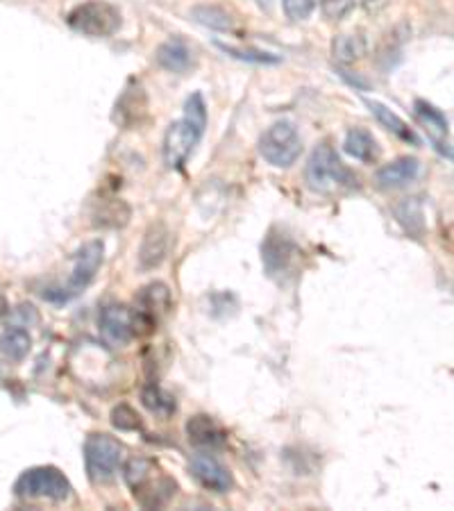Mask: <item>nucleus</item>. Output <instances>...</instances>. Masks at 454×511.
I'll return each mask as SVG.
<instances>
[{
	"label": "nucleus",
	"mask_w": 454,
	"mask_h": 511,
	"mask_svg": "<svg viewBox=\"0 0 454 511\" xmlns=\"http://www.w3.org/2000/svg\"><path fill=\"white\" fill-rule=\"evenodd\" d=\"M207 127V105L202 94H191L184 103V116L180 121L171 123L164 136V155L166 169H182L184 162L200 144Z\"/></svg>",
	"instance_id": "f257e3e1"
},
{
	"label": "nucleus",
	"mask_w": 454,
	"mask_h": 511,
	"mask_svg": "<svg viewBox=\"0 0 454 511\" xmlns=\"http://www.w3.org/2000/svg\"><path fill=\"white\" fill-rule=\"evenodd\" d=\"M125 482L130 487L132 496L145 509H157L164 506L178 491V484L173 478L162 473L155 464L145 457H132L125 464Z\"/></svg>",
	"instance_id": "f03ea898"
},
{
	"label": "nucleus",
	"mask_w": 454,
	"mask_h": 511,
	"mask_svg": "<svg viewBox=\"0 0 454 511\" xmlns=\"http://www.w3.org/2000/svg\"><path fill=\"white\" fill-rule=\"evenodd\" d=\"M305 178L311 191L323 193V196H332V193L359 187L357 184V175L343 164L341 157H338V153L334 151V145L329 141H323V144L314 148L310 162H307Z\"/></svg>",
	"instance_id": "7ed1b4c3"
},
{
	"label": "nucleus",
	"mask_w": 454,
	"mask_h": 511,
	"mask_svg": "<svg viewBox=\"0 0 454 511\" xmlns=\"http://www.w3.org/2000/svg\"><path fill=\"white\" fill-rule=\"evenodd\" d=\"M103 241H87V244L75 253L73 271H70L66 284L55 286V289H46L43 291V298L52 302H69L80 296V293H85V289L96 280V273L103 266Z\"/></svg>",
	"instance_id": "20e7f679"
},
{
	"label": "nucleus",
	"mask_w": 454,
	"mask_h": 511,
	"mask_svg": "<svg viewBox=\"0 0 454 511\" xmlns=\"http://www.w3.org/2000/svg\"><path fill=\"white\" fill-rule=\"evenodd\" d=\"M66 23L85 37H112L121 28V12L107 0H87L69 12Z\"/></svg>",
	"instance_id": "39448f33"
},
{
	"label": "nucleus",
	"mask_w": 454,
	"mask_h": 511,
	"mask_svg": "<svg viewBox=\"0 0 454 511\" xmlns=\"http://www.w3.org/2000/svg\"><path fill=\"white\" fill-rule=\"evenodd\" d=\"M259 155L275 169H289L302 153V139L293 121H277L259 136Z\"/></svg>",
	"instance_id": "423d86ee"
},
{
	"label": "nucleus",
	"mask_w": 454,
	"mask_h": 511,
	"mask_svg": "<svg viewBox=\"0 0 454 511\" xmlns=\"http://www.w3.org/2000/svg\"><path fill=\"white\" fill-rule=\"evenodd\" d=\"M123 461V446L105 432H94L85 441L87 475L94 484H107L116 478Z\"/></svg>",
	"instance_id": "0eeeda50"
},
{
	"label": "nucleus",
	"mask_w": 454,
	"mask_h": 511,
	"mask_svg": "<svg viewBox=\"0 0 454 511\" xmlns=\"http://www.w3.org/2000/svg\"><path fill=\"white\" fill-rule=\"evenodd\" d=\"M70 482L55 466H37L16 479L14 493L25 500H52L64 502L70 497Z\"/></svg>",
	"instance_id": "6e6552de"
},
{
	"label": "nucleus",
	"mask_w": 454,
	"mask_h": 511,
	"mask_svg": "<svg viewBox=\"0 0 454 511\" xmlns=\"http://www.w3.org/2000/svg\"><path fill=\"white\" fill-rule=\"evenodd\" d=\"M98 328L105 341L112 348L127 346L134 339V314L125 305H105L98 316Z\"/></svg>",
	"instance_id": "1a4fd4ad"
},
{
	"label": "nucleus",
	"mask_w": 454,
	"mask_h": 511,
	"mask_svg": "<svg viewBox=\"0 0 454 511\" xmlns=\"http://www.w3.org/2000/svg\"><path fill=\"white\" fill-rule=\"evenodd\" d=\"M413 112H416L421 125L425 127L427 136H430V141L434 144L436 151H439L443 157H448V160H452V148H449V139H448L449 123L448 118H445V114L422 98H418L416 103H413Z\"/></svg>",
	"instance_id": "9d476101"
},
{
	"label": "nucleus",
	"mask_w": 454,
	"mask_h": 511,
	"mask_svg": "<svg viewBox=\"0 0 454 511\" xmlns=\"http://www.w3.org/2000/svg\"><path fill=\"white\" fill-rule=\"evenodd\" d=\"M295 255H298V248H295V244L289 237L277 235L275 230L268 232L266 241L262 246V259L268 275L275 277L289 271L291 264L295 262Z\"/></svg>",
	"instance_id": "9b49d317"
},
{
	"label": "nucleus",
	"mask_w": 454,
	"mask_h": 511,
	"mask_svg": "<svg viewBox=\"0 0 454 511\" xmlns=\"http://www.w3.org/2000/svg\"><path fill=\"white\" fill-rule=\"evenodd\" d=\"M191 473L198 482L214 493H227L232 488V473L214 455L200 452L191 460Z\"/></svg>",
	"instance_id": "f8f14e48"
},
{
	"label": "nucleus",
	"mask_w": 454,
	"mask_h": 511,
	"mask_svg": "<svg viewBox=\"0 0 454 511\" xmlns=\"http://www.w3.org/2000/svg\"><path fill=\"white\" fill-rule=\"evenodd\" d=\"M171 246V232L169 228L162 221L153 223V226L145 230L144 241H141L139 248V268L141 271H153V268L162 266V262L169 255Z\"/></svg>",
	"instance_id": "ddd939ff"
},
{
	"label": "nucleus",
	"mask_w": 454,
	"mask_h": 511,
	"mask_svg": "<svg viewBox=\"0 0 454 511\" xmlns=\"http://www.w3.org/2000/svg\"><path fill=\"white\" fill-rule=\"evenodd\" d=\"M145 112H148V98H145V91L139 82H132L125 91L121 94V98L116 100V107H114V121L121 127L130 130L136 127L144 121Z\"/></svg>",
	"instance_id": "4468645a"
},
{
	"label": "nucleus",
	"mask_w": 454,
	"mask_h": 511,
	"mask_svg": "<svg viewBox=\"0 0 454 511\" xmlns=\"http://www.w3.org/2000/svg\"><path fill=\"white\" fill-rule=\"evenodd\" d=\"M184 430H187L189 441L196 448H202V451H216V448H223L227 441L223 427L207 413H196V416L189 418Z\"/></svg>",
	"instance_id": "2eb2a0df"
},
{
	"label": "nucleus",
	"mask_w": 454,
	"mask_h": 511,
	"mask_svg": "<svg viewBox=\"0 0 454 511\" xmlns=\"http://www.w3.org/2000/svg\"><path fill=\"white\" fill-rule=\"evenodd\" d=\"M418 175H421V162L416 157H400V160L382 166L375 173V182L385 191H394V189H403L412 184Z\"/></svg>",
	"instance_id": "dca6fc26"
},
{
	"label": "nucleus",
	"mask_w": 454,
	"mask_h": 511,
	"mask_svg": "<svg viewBox=\"0 0 454 511\" xmlns=\"http://www.w3.org/2000/svg\"><path fill=\"white\" fill-rule=\"evenodd\" d=\"M155 60L162 69L171 70V73H187L193 66V61H196V52L184 39L171 37L169 42H164L157 48Z\"/></svg>",
	"instance_id": "f3484780"
},
{
	"label": "nucleus",
	"mask_w": 454,
	"mask_h": 511,
	"mask_svg": "<svg viewBox=\"0 0 454 511\" xmlns=\"http://www.w3.org/2000/svg\"><path fill=\"white\" fill-rule=\"evenodd\" d=\"M343 151L361 164H375L380 157V145L366 127H352L343 141Z\"/></svg>",
	"instance_id": "a211bd4d"
},
{
	"label": "nucleus",
	"mask_w": 454,
	"mask_h": 511,
	"mask_svg": "<svg viewBox=\"0 0 454 511\" xmlns=\"http://www.w3.org/2000/svg\"><path fill=\"white\" fill-rule=\"evenodd\" d=\"M366 105H368V109L373 112V116L380 121V125H385L386 130L394 132L398 139L407 141V144H412V145L421 144V141H418V136H416V132H413L412 127H409L407 123H404L403 118H400L398 114L394 112V109H389L385 103H380V100H366Z\"/></svg>",
	"instance_id": "6ab92c4d"
},
{
	"label": "nucleus",
	"mask_w": 454,
	"mask_h": 511,
	"mask_svg": "<svg viewBox=\"0 0 454 511\" xmlns=\"http://www.w3.org/2000/svg\"><path fill=\"white\" fill-rule=\"evenodd\" d=\"M141 404L148 409L150 413H155L160 418H171L178 412V403L169 391L162 389L160 385H148L141 391Z\"/></svg>",
	"instance_id": "aec40b11"
},
{
	"label": "nucleus",
	"mask_w": 454,
	"mask_h": 511,
	"mask_svg": "<svg viewBox=\"0 0 454 511\" xmlns=\"http://www.w3.org/2000/svg\"><path fill=\"white\" fill-rule=\"evenodd\" d=\"M32 348V337L23 328H7L0 334V352L10 361H23Z\"/></svg>",
	"instance_id": "412c9836"
},
{
	"label": "nucleus",
	"mask_w": 454,
	"mask_h": 511,
	"mask_svg": "<svg viewBox=\"0 0 454 511\" xmlns=\"http://www.w3.org/2000/svg\"><path fill=\"white\" fill-rule=\"evenodd\" d=\"M395 218L413 237H421L425 230V214H422V205L418 198H407L400 205H395Z\"/></svg>",
	"instance_id": "4be33fe9"
},
{
	"label": "nucleus",
	"mask_w": 454,
	"mask_h": 511,
	"mask_svg": "<svg viewBox=\"0 0 454 511\" xmlns=\"http://www.w3.org/2000/svg\"><path fill=\"white\" fill-rule=\"evenodd\" d=\"M191 16L198 21V23L207 25V28H214V30H230L232 28V16L227 14L225 10H220V7H214V5L193 7Z\"/></svg>",
	"instance_id": "5701e85b"
},
{
	"label": "nucleus",
	"mask_w": 454,
	"mask_h": 511,
	"mask_svg": "<svg viewBox=\"0 0 454 511\" xmlns=\"http://www.w3.org/2000/svg\"><path fill=\"white\" fill-rule=\"evenodd\" d=\"M216 48L225 55L235 57V60L241 61H253V64H277L280 57L273 55V52H264V51H255V48H236V46H227V43L216 42Z\"/></svg>",
	"instance_id": "b1692460"
},
{
	"label": "nucleus",
	"mask_w": 454,
	"mask_h": 511,
	"mask_svg": "<svg viewBox=\"0 0 454 511\" xmlns=\"http://www.w3.org/2000/svg\"><path fill=\"white\" fill-rule=\"evenodd\" d=\"M366 55V42L355 34H343L334 42V57L341 61H355Z\"/></svg>",
	"instance_id": "393cba45"
},
{
	"label": "nucleus",
	"mask_w": 454,
	"mask_h": 511,
	"mask_svg": "<svg viewBox=\"0 0 454 511\" xmlns=\"http://www.w3.org/2000/svg\"><path fill=\"white\" fill-rule=\"evenodd\" d=\"M112 425L123 432H132V430H139L141 418L130 404H116V407L112 409Z\"/></svg>",
	"instance_id": "a878e982"
},
{
	"label": "nucleus",
	"mask_w": 454,
	"mask_h": 511,
	"mask_svg": "<svg viewBox=\"0 0 454 511\" xmlns=\"http://www.w3.org/2000/svg\"><path fill=\"white\" fill-rule=\"evenodd\" d=\"M319 0H282V7H284V14L291 21H307L314 14Z\"/></svg>",
	"instance_id": "bb28decb"
},
{
	"label": "nucleus",
	"mask_w": 454,
	"mask_h": 511,
	"mask_svg": "<svg viewBox=\"0 0 454 511\" xmlns=\"http://www.w3.org/2000/svg\"><path fill=\"white\" fill-rule=\"evenodd\" d=\"M7 314H10V302H7V298L0 293V319H3V316H7Z\"/></svg>",
	"instance_id": "cd10ccee"
}]
</instances>
